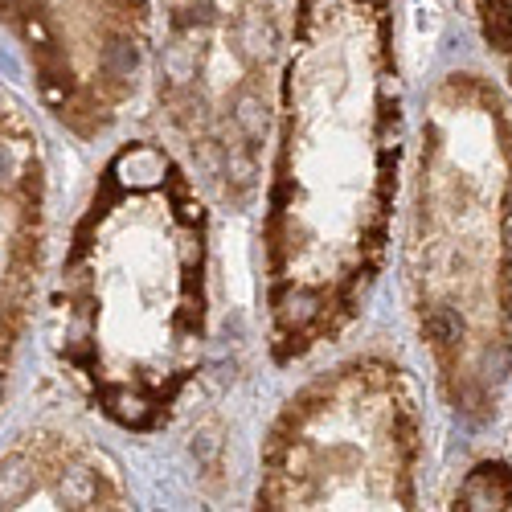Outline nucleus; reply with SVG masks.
Returning <instances> with one entry per match:
<instances>
[{"mask_svg": "<svg viewBox=\"0 0 512 512\" xmlns=\"http://www.w3.org/2000/svg\"><path fill=\"white\" fill-rule=\"evenodd\" d=\"M205 205L160 144H123L70 230L54 349L91 406L148 435L168 422L205 340Z\"/></svg>", "mask_w": 512, "mask_h": 512, "instance_id": "nucleus-1", "label": "nucleus"}, {"mask_svg": "<svg viewBox=\"0 0 512 512\" xmlns=\"http://www.w3.org/2000/svg\"><path fill=\"white\" fill-rule=\"evenodd\" d=\"M279 17L283 0H164L160 107L197 168L234 205L259 185Z\"/></svg>", "mask_w": 512, "mask_h": 512, "instance_id": "nucleus-2", "label": "nucleus"}, {"mask_svg": "<svg viewBox=\"0 0 512 512\" xmlns=\"http://www.w3.org/2000/svg\"><path fill=\"white\" fill-rule=\"evenodd\" d=\"M418 414L402 369L361 357L300 390L263 439L259 508H316L365 488L398 508L414 504Z\"/></svg>", "mask_w": 512, "mask_h": 512, "instance_id": "nucleus-3", "label": "nucleus"}, {"mask_svg": "<svg viewBox=\"0 0 512 512\" xmlns=\"http://www.w3.org/2000/svg\"><path fill=\"white\" fill-rule=\"evenodd\" d=\"M5 33L66 132L95 140L136 99L148 0H0Z\"/></svg>", "mask_w": 512, "mask_h": 512, "instance_id": "nucleus-4", "label": "nucleus"}, {"mask_svg": "<svg viewBox=\"0 0 512 512\" xmlns=\"http://www.w3.org/2000/svg\"><path fill=\"white\" fill-rule=\"evenodd\" d=\"M46 250V148L25 99L0 82V406L33 320Z\"/></svg>", "mask_w": 512, "mask_h": 512, "instance_id": "nucleus-5", "label": "nucleus"}, {"mask_svg": "<svg viewBox=\"0 0 512 512\" xmlns=\"http://www.w3.org/2000/svg\"><path fill=\"white\" fill-rule=\"evenodd\" d=\"M115 463L78 435L33 426L0 451V508H123Z\"/></svg>", "mask_w": 512, "mask_h": 512, "instance_id": "nucleus-6", "label": "nucleus"}, {"mask_svg": "<svg viewBox=\"0 0 512 512\" xmlns=\"http://www.w3.org/2000/svg\"><path fill=\"white\" fill-rule=\"evenodd\" d=\"M455 508H512V472L508 463H480L463 480Z\"/></svg>", "mask_w": 512, "mask_h": 512, "instance_id": "nucleus-7", "label": "nucleus"}, {"mask_svg": "<svg viewBox=\"0 0 512 512\" xmlns=\"http://www.w3.org/2000/svg\"><path fill=\"white\" fill-rule=\"evenodd\" d=\"M504 33H508V50H512V5H508V25H504Z\"/></svg>", "mask_w": 512, "mask_h": 512, "instance_id": "nucleus-8", "label": "nucleus"}]
</instances>
